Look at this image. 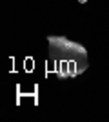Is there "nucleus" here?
<instances>
[{
    "instance_id": "obj_1",
    "label": "nucleus",
    "mask_w": 109,
    "mask_h": 122,
    "mask_svg": "<svg viewBox=\"0 0 109 122\" xmlns=\"http://www.w3.org/2000/svg\"><path fill=\"white\" fill-rule=\"evenodd\" d=\"M67 71H69V76L76 75V64L75 62H67Z\"/></svg>"
},
{
    "instance_id": "obj_2",
    "label": "nucleus",
    "mask_w": 109,
    "mask_h": 122,
    "mask_svg": "<svg viewBox=\"0 0 109 122\" xmlns=\"http://www.w3.org/2000/svg\"><path fill=\"white\" fill-rule=\"evenodd\" d=\"M33 67H35V62H33L31 58H27V60H26V69L29 71V69H33Z\"/></svg>"
},
{
    "instance_id": "obj_3",
    "label": "nucleus",
    "mask_w": 109,
    "mask_h": 122,
    "mask_svg": "<svg viewBox=\"0 0 109 122\" xmlns=\"http://www.w3.org/2000/svg\"><path fill=\"white\" fill-rule=\"evenodd\" d=\"M78 2H80V4H85V2H87V0H78Z\"/></svg>"
}]
</instances>
